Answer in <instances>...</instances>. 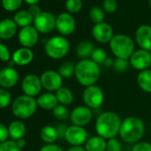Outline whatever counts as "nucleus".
<instances>
[{"instance_id":"2","label":"nucleus","mask_w":151,"mask_h":151,"mask_svg":"<svg viewBox=\"0 0 151 151\" xmlns=\"http://www.w3.org/2000/svg\"><path fill=\"white\" fill-rule=\"evenodd\" d=\"M75 78L85 87L96 85L101 78L100 65L93 62L91 59L80 60L76 64Z\"/></svg>"},{"instance_id":"33","label":"nucleus","mask_w":151,"mask_h":151,"mask_svg":"<svg viewBox=\"0 0 151 151\" xmlns=\"http://www.w3.org/2000/svg\"><path fill=\"white\" fill-rule=\"evenodd\" d=\"M65 6L69 14H78L83 7V1L82 0H66Z\"/></svg>"},{"instance_id":"41","label":"nucleus","mask_w":151,"mask_h":151,"mask_svg":"<svg viewBox=\"0 0 151 151\" xmlns=\"http://www.w3.org/2000/svg\"><path fill=\"white\" fill-rule=\"evenodd\" d=\"M11 59V52L7 46L3 45L0 42V60L2 61H9Z\"/></svg>"},{"instance_id":"47","label":"nucleus","mask_w":151,"mask_h":151,"mask_svg":"<svg viewBox=\"0 0 151 151\" xmlns=\"http://www.w3.org/2000/svg\"><path fill=\"white\" fill-rule=\"evenodd\" d=\"M104 65H105V67H107V68H111V67H113V66H114V60H113L112 58H110V57H108L107 60H106L105 62H104Z\"/></svg>"},{"instance_id":"44","label":"nucleus","mask_w":151,"mask_h":151,"mask_svg":"<svg viewBox=\"0 0 151 151\" xmlns=\"http://www.w3.org/2000/svg\"><path fill=\"white\" fill-rule=\"evenodd\" d=\"M39 151H63V149L56 144H45Z\"/></svg>"},{"instance_id":"52","label":"nucleus","mask_w":151,"mask_h":151,"mask_svg":"<svg viewBox=\"0 0 151 151\" xmlns=\"http://www.w3.org/2000/svg\"><path fill=\"white\" fill-rule=\"evenodd\" d=\"M60 1H61V0H60Z\"/></svg>"},{"instance_id":"19","label":"nucleus","mask_w":151,"mask_h":151,"mask_svg":"<svg viewBox=\"0 0 151 151\" xmlns=\"http://www.w3.org/2000/svg\"><path fill=\"white\" fill-rule=\"evenodd\" d=\"M12 59L14 63L19 66H26L33 60L34 53L29 48L22 47L14 52Z\"/></svg>"},{"instance_id":"15","label":"nucleus","mask_w":151,"mask_h":151,"mask_svg":"<svg viewBox=\"0 0 151 151\" xmlns=\"http://www.w3.org/2000/svg\"><path fill=\"white\" fill-rule=\"evenodd\" d=\"M92 34L93 38L101 44L109 43L115 36L112 27L106 22L95 24L93 28Z\"/></svg>"},{"instance_id":"7","label":"nucleus","mask_w":151,"mask_h":151,"mask_svg":"<svg viewBox=\"0 0 151 151\" xmlns=\"http://www.w3.org/2000/svg\"><path fill=\"white\" fill-rule=\"evenodd\" d=\"M83 101L85 105L91 109H97L103 104L104 93L102 89L96 85L86 87L83 92Z\"/></svg>"},{"instance_id":"21","label":"nucleus","mask_w":151,"mask_h":151,"mask_svg":"<svg viewBox=\"0 0 151 151\" xmlns=\"http://www.w3.org/2000/svg\"><path fill=\"white\" fill-rule=\"evenodd\" d=\"M17 31V25L11 19H5L0 22V38L8 40L12 38Z\"/></svg>"},{"instance_id":"34","label":"nucleus","mask_w":151,"mask_h":151,"mask_svg":"<svg viewBox=\"0 0 151 151\" xmlns=\"http://www.w3.org/2000/svg\"><path fill=\"white\" fill-rule=\"evenodd\" d=\"M11 93L4 88H0V109H5L11 103Z\"/></svg>"},{"instance_id":"11","label":"nucleus","mask_w":151,"mask_h":151,"mask_svg":"<svg viewBox=\"0 0 151 151\" xmlns=\"http://www.w3.org/2000/svg\"><path fill=\"white\" fill-rule=\"evenodd\" d=\"M130 65L136 70L143 71L148 69L151 66V52L144 49L135 50L129 59Z\"/></svg>"},{"instance_id":"25","label":"nucleus","mask_w":151,"mask_h":151,"mask_svg":"<svg viewBox=\"0 0 151 151\" xmlns=\"http://www.w3.org/2000/svg\"><path fill=\"white\" fill-rule=\"evenodd\" d=\"M137 84L139 87L148 93H151V69L139 71L137 76Z\"/></svg>"},{"instance_id":"39","label":"nucleus","mask_w":151,"mask_h":151,"mask_svg":"<svg viewBox=\"0 0 151 151\" xmlns=\"http://www.w3.org/2000/svg\"><path fill=\"white\" fill-rule=\"evenodd\" d=\"M103 9L108 14H113L117 9V2L116 0H104L103 2Z\"/></svg>"},{"instance_id":"8","label":"nucleus","mask_w":151,"mask_h":151,"mask_svg":"<svg viewBox=\"0 0 151 151\" xmlns=\"http://www.w3.org/2000/svg\"><path fill=\"white\" fill-rule=\"evenodd\" d=\"M93 116V109L86 105H80L72 109L70 112L69 120L74 125L85 127L91 123Z\"/></svg>"},{"instance_id":"26","label":"nucleus","mask_w":151,"mask_h":151,"mask_svg":"<svg viewBox=\"0 0 151 151\" xmlns=\"http://www.w3.org/2000/svg\"><path fill=\"white\" fill-rule=\"evenodd\" d=\"M56 98L58 100L59 104L68 106L70 105L74 101V94L73 92L66 86H61L59 90L55 92Z\"/></svg>"},{"instance_id":"51","label":"nucleus","mask_w":151,"mask_h":151,"mask_svg":"<svg viewBox=\"0 0 151 151\" xmlns=\"http://www.w3.org/2000/svg\"><path fill=\"white\" fill-rule=\"evenodd\" d=\"M150 128H151V121H150Z\"/></svg>"},{"instance_id":"17","label":"nucleus","mask_w":151,"mask_h":151,"mask_svg":"<svg viewBox=\"0 0 151 151\" xmlns=\"http://www.w3.org/2000/svg\"><path fill=\"white\" fill-rule=\"evenodd\" d=\"M19 80L17 70L12 67H7L0 70V86L4 89L14 87Z\"/></svg>"},{"instance_id":"22","label":"nucleus","mask_w":151,"mask_h":151,"mask_svg":"<svg viewBox=\"0 0 151 151\" xmlns=\"http://www.w3.org/2000/svg\"><path fill=\"white\" fill-rule=\"evenodd\" d=\"M85 148L86 151H106L107 139L99 135L93 136L86 140Z\"/></svg>"},{"instance_id":"9","label":"nucleus","mask_w":151,"mask_h":151,"mask_svg":"<svg viewBox=\"0 0 151 151\" xmlns=\"http://www.w3.org/2000/svg\"><path fill=\"white\" fill-rule=\"evenodd\" d=\"M40 79L43 88L50 93L59 90L63 83V78L59 72L52 69L44 71L40 76Z\"/></svg>"},{"instance_id":"38","label":"nucleus","mask_w":151,"mask_h":151,"mask_svg":"<svg viewBox=\"0 0 151 151\" xmlns=\"http://www.w3.org/2000/svg\"><path fill=\"white\" fill-rule=\"evenodd\" d=\"M106 151H122L121 141L116 138L108 139Z\"/></svg>"},{"instance_id":"6","label":"nucleus","mask_w":151,"mask_h":151,"mask_svg":"<svg viewBox=\"0 0 151 151\" xmlns=\"http://www.w3.org/2000/svg\"><path fill=\"white\" fill-rule=\"evenodd\" d=\"M70 45L62 36H55L47 40L45 45V52L48 57L53 60L64 58L69 52Z\"/></svg>"},{"instance_id":"50","label":"nucleus","mask_w":151,"mask_h":151,"mask_svg":"<svg viewBox=\"0 0 151 151\" xmlns=\"http://www.w3.org/2000/svg\"><path fill=\"white\" fill-rule=\"evenodd\" d=\"M149 7H150V9H151V0H149Z\"/></svg>"},{"instance_id":"10","label":"nucleus","mask_w":151,"mask_h":151,"mask_svg":"<svg viewBox=\"0 0 151 151\" xmlns=\"http://www.w3.org/2000/svg\"><path fill=\"white\" fill-rule=\"evenodd\" d=\"M64 139L71 147L83 146L88 139V133L85 127L72 124L68 127Z\"/></svg>"},{"instance_id":"28","label":"nucleus","mask_w":151,"mask_h":151,"mask_svg":"<svg viewBox=\"0 0 151 151\" xmlns=\"http://www.w3.org/2000/svg\"><path fill=\"white\" fill-rule=\"evenodd\" d=\"M14 21L16 23L17 26L25 28L28 26H30V24L34 22L33 16L29 13V11H19L14 14Z\"/></svg>"},{"instance_id":"30","label":"nucleus","mask_w":151,"mask_h":151,"mask_svg":"<svg viewBox=\"0 0 151 151\" xmlns=\"http://www.w3.org/2000/svg\"><path fill=\"white\" fill-rule=\"evenodd\" d=\"M53 116L60 121H65L67 119H69L70 112L68 111L67 106L58 104L52 110Z\"/></svg>"},{"instance_id":"32","label":"nucleus","mask_w":151,"mask_h":151,"mask_svg":"<svg viewBox=\"0 0 151 151\" xmlns=\"http://www.w3.org/2000/svg\"><path fill=\"white\" fill-rule=\"evenodd\" d=\"M108 55L106 51L103 48H100V47H95V49L93 50L92 55H91V60L95 62L98 65L101 64H104L105 60H107Z\"/></svg>"},{"instance_id":"35","label":"nucleus","mask_w":151,"mask_h":151,"mask_svg":"<svg viewBox=\"0 0 151 151\" xmlns=\"http://www.w3.org/2000/svg\"><path fill=\"white\" fill-rule=\"evenodd\" d=\"M22 3V0H2L3 7L9 12H14L19 9Z\"/></svg>"},{"instance_id":"1","label":"nucleus","mask_w":151,"mask_h":151,"mask_svg":"<svg viewBox=\"0 0 151 151\" xmlns=\"http://www.w3.org/2000/svg\"><path fill=\"white\" fill-rule=\"evenodd\" d=\"M120 116L114 111H106L101 113L95 121V131L97 135L110 139L119 134L122 124Z\"/></svg>"},{"instance_id":"5","label":"nucleus","mask_w":151,"mask_h":151,"mask_svg":"<svg viewBox=\"0 0 151 151\" xmlns=\"http://www.w3.org/2000/svg\"><path fill=\"white\" fill-rule=\"evenodd\" d=\"M37 107V100L34 97L23 94L14 101L12 104V111L18 118L28 119L35 114Z\"/></svg>"},{"instance_id":"29","label":"nucleus","mask_w":151,"mask_h":151,"mask_svg":"<svg viewBox=\"0 0 151 151\" xmlns=\"http://www.w3.org/2000/svg\"><path fill=\"white\" fill-rule=\"evenodd\" d=\"M75 68H76V65L73 64L72 62L65 61L60 66L58 72L62 77V78L69 79L73 76H75Z\"/></svg>"},{"instance_id":"20","label":"nucleus","mask_w":151,"mask_h":151,"mask_svg":"<svg viewBox=\"0 0 151 151\" xmlns=\"http://www.w3.org/2000/svg\"><path fill=\"white\" fill-rule=\"evenodd\" d=\"M37 106L44 110H53V109L59 104L55 93L50 92L39 95L37 99Z\"/></svg>"},{"instance_id":"24","label":"nucleus","mask_w":151,"mask_h":151,"mask_svg":"<svg viewBox=\"0 0 151 151\" xmlns=\"http://www.w3.org/2000/svg\"><path fill=\"white\" fill-rule=\"evenodd\" d=\"M95 49L94 45L88 40H84L81 41L76 48V53L78 58L81 60H86V59H90L91 55Z\"/></svg>"},{"instance_id":"42","label":"nucleus","mask_w":151,"mask_h":151,"mask_svg":"<svg viewBox=\"0 0 151 151\" xmlns=\"http://www.w3.org/2000/svg\"><path fill=\"white\" fill-rule=\"evenodd\" d=\"M8 137H9L8 127H6L4 124L0 123V143L6 141Z\"/></svg>"},{"instance_id":"12","label":"nucleus","mask_w":151,"mask_h":151,"mask_svg":"<svg viewBox=\"0 0 151 151\" xmlns=\"http://www.w3.org/2000/svg\"><path fill=\"white\" fill-rule=\"evenodd\" d=\"M34 27L40 33H50L56 28V18L49 12H42L34 19Z\"/></svg>"},{"instance_id":"31","label":"nucleus","mask_w":151,"mask_h":151,"mask_svg":"<svg viewBox=\"0 0 151 151\" xmlns=\"http://www.w3.org/2000/svg\"><path fill=\"white\" fill-rule=\"evenodd\" d=\"M89 17L94 24H99L103 22L105 18V13L101 7L94 6L90 10Z\"/></svg>"},{"instance_id":"48","label":"nucleus","mask_w":151,"mask_h":151,"mask_svg":"<svg viewBox=\"0 0 151 151\" xmlns=\"http://www.w3.org/2000/svg\"><path fill=\"white\" fill-rule=\"evenodd\" d=\"M16 143H17L18 147H19L21 149H22V148H23V147L26 146V140H25V139H24V138L20 139H18V140H16Z\"/></svg>"},{"instance_id":"46","label":"nucleus","mask_w":151,"mask_h":151,"mask_svg":"<svg viewBox=\"0 0 151 151\" xmlns=\"http://www.w3.org/2000/svg\"><path fill=\"white\" fill-rule=\"evenodd\" d=\"M66 151H86L85 147L83 146H72Z\"/></svg>"},{"instance_id":"36","label":"nucleus","mask_w":151,"mask_h":151,"mask_svg":"<svg viewBox=\"0 0 151 151\" xmlns=\"http://www.w3.org/2000/svg\"><path fill=\"white\" fill-rule=\"evenodd\" d=\"M0 151H21L15 140H6L0 143Z\"/></svg>"},{"instance_id":"13","label":"nucleus","mask_w":151,"mask_h":151,"mask_svg":"<svg viewBox=\"0 0 151 151\" xmlns=\"http://www.w3.org/2000/svg\"><path fill=\"white\" fill-rule=\"evenodd\" d=\"M22 89L25 95L30 97L37 96L43 89L40 77L35 74L27 75L22 82Z\"/></svg>"},{"instance_id":"14","label":"nucleus","mask_w":151,"mask_h":151,"mask_svg":"<svg viewBox=\"0 0 151 151\" xmlns=\"http://www.w3.org/2000/svg\"><path fill=\"white\" fill-rule=\"evenodd\" d=\"M56 29L62 36H69L76 29V21L71 14L62 13L56 18Z\"/></svg>"},{"instance_id":"3","label":"nucleus","mask_w":151,"mask_h":151,"mask_svg":"<svg viewBox=\"0 0 151 151\" xmlns=\"http://www.w3.org/2000/svg\"><path fill=\"white\" fill-rule=\"evenodd\" d=\"M144 133V122L139 117L128 116L122 121L118 135L125 143L136 144L140 141Z\"/></svg>"},{"instance_id":"40","label":"nucleus","mask_w":151,"mask_h":151,"mask_svg":"<svg viewBox=\"0 0 151 151\" xmlns=\"http://www.w3.org/2000/svg\"><path fill=\"white\" fill-rule=\"evenodd\" d=\"M132 151H151V143L148 141H139L134 144Z\"/></svg>"},{"instance_id":"45","label":"nucleus","mask_w":151,"mask_h":151,"mask_svg":"<svg viewBox=\"0 0 151 151\" xmlns=\"http://www.w3.org/2000/svg\"><path fill=\"white\" fill-rule=\"evenodd\" d=\"M28 11H29V13L33 16L34 19H35L36 17H37V16L42 13L40 7H39L37 5H32V6H30Z\"/></svg>"},{"instance_id":"49","label":"nucleus","mask_w":151,"mask_h":151,"mask_svg":"<svg viewBox=\"0 0 151 151\" xmlns=\"http://www.w3.org/2000/svg\"><path fill=\"white\" fill-rule=\"evenodd\" d=\"M24 1H25L27 4L32 6V5H37V4L38 3L39 0H24Z\"/></svg>"},{"instance_id":"16","label":"nucleus","mask_w":151,"mask_h":151,"mask_svg":"<svg viewBox=\"0 0 151 151\" xmlns=\"http://www.w3.org/2000/svg\"><path fill=\"white\" fill-rule=\"evenodd\" d=\"M38 31L34 26H28L22 28L19 32V42L20 44L26 48H30L37 45L38 41Z\"/></svg>"},{"instance_id":"23","label":"nucleus","mask_w":151,"mask_h":151,"mask_svg":"<svg viewBox=\"0 0 151 151\" xmlns=\"http://www.w3.org/2000/svg\"><path fill=\"white\" fill-rule=\"evenodd\" d=\"M8 131H9V137H11L13 140L16 141L20 139L24 138L26 134V125L23 122L20 120H15L9 124Z\"/></svg>"},{"instance_id":"4","label":"nucleus","mask_w":151,"mask_h":151,"mask_svg":"<svg viewBox=\"0 0 151 151\" xmlns=\"http://www.w3.org/2000/svg\"><path fill=\"white\" fill-rule=\"evenodd\" d=\"M109 47L117 59L129 60L135 51V43L129 36L117 34L109 42Z\"/></svg>"},{"instance_id":"37","label":"nucleus","mask_w":151,"mask_h":151,"mask_svg":"<svg viewBox=\"0 0 151 151\" xmlns=\"http://www.w3.org/2000/svg\"><path fill=\"white\" fill-rule=\"evenodd\" d=\"M130 62L129 60H124V59H116L114 60V66L113 68L117 72H124L129 68Z\"/></svg>"},{"instance_id":"27","label":"nucleus","mask_w":151,"mask_h":151,"mask_svg":"<svg viewBox=\"0 0 151 151\" xmlns=\"http://www.w3.org/2000/svg\"><path fill=\"white\" fill-rule=\"evenodd\" d=\"M40 138L46 144H53L58 138L56 128L52 125H45L40 131Z\"/></svg>"},{"instance_id":"43","label":"nucleus","mask_w":151,"mask_h":151,"mask_svg":"<svg viewBox=\"0 0 151 151\" xmlns=\"http://www.w3.org/2000/svg\"><path fill=\"white\" fill-rule=\"evenodd\" d=\"M68 127V126L66 125V124H57L55 126L59 139H62V138L65 137V133H66V131H67Z\"/></svg>"},{"instance_id":"18","label":"nucleus","mask_w":151,"mask_h":151,"mask_svg":"<svg viewBox=\"0 0 151 151\" xmlns=\"http://www.w3.org/2000/svg\"><path fill=\"white\" fill-rule=\"evenodd\" d=\"M135 40L140 49L151 52V26H139L135 32Z\"/></svg>"}]
</instances>
